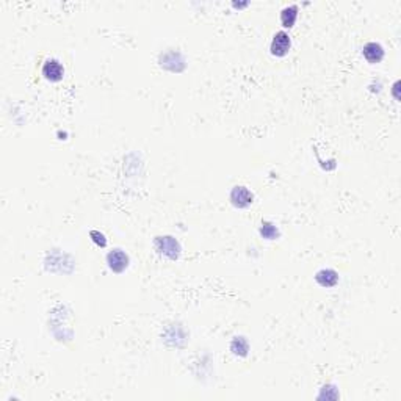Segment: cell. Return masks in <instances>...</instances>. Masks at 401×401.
<instances>
[{"label":"cell","mask_w":401,"mask_h":401,"mask_svg":"<svg viewBox=\"0 0 401 401\" xmlns=\"http://www.w3.org/2000/svg\"><path fill=\"white\" fill-rule=\"evenodd\" d=\"M290 49V38L285 32H278L273 38L271 42V54L278 55V57H284Z\"/></svg>","instance_id":"6da1fadb"},{"label":"cell","mask_w":401,"mask_h":401,"mask_svg":"<svg viewBox=\"0 0 401 401\" xmlns=\"http://www.w3.org/2000/svg\"><path fill=\"white\" fill-rule=\"evenodd\" d=\"M63 66L57 60H47L42 66V75L50 82H58L63 79Z\"/></svg>","instance_id":"7a4b0ae2"},{"label":"cell","mask_w":401,"mask_h":401,"mask_svg":"<svg viewBox=\"0 0 401 401\" xmlns=\"http://www.w3.org/2000/svg\"><path fill=\"white\" fill-rule=\"evenodd\" d=\"M107 262H108V266H110L113 271L121 273V271L125 270V266H127L129 257L125 256L121 249H116V251H113V253H110V254L107 256Z\"/></svg>","instance_id":"3957f363"},{"label":"cell","mask_w":401,"mask_h":401,"mask_svg":"<svg viewBox=\"0 0 401 401\" xmlns=\"http://www.w3.org/2000/svg\"><path fill=\"white\" fill-rule=\"evenodd\" d=\"M231 199L237 207H246L253 203V194H251L244 187H235L231 193Z\"/></svg>","instance_id":"277c9868"},{"label":"cell","mask_w":401,"mask_h":401,"mask_svg":"<svg viewBox=\"0 0 401 401\" xmlns=\"http://www.w3.org/2000/svg\"><path fill=\"white\" fill-rule=\"evenodd\" d=\"M364 55L370 63H380L384 57V50L378 42H368L364 47Z\"/></svg>","instance_id":"5b68a950"},{"label":"cell","mask_w":401,"mask_h":401,"mask_svg":"<svg viewBox=\"0 0 401 401\" xmlns=\"http://www.w3.org/2000/svg\"><path fill=\"white\" fill-rule=\"evenodd\" d=\"M296 16H298V8H296L295 5L284 8L282 13H281V20H282V24H284V27H288V29H290L292 25L295 24V20H296Z\"/></svg>","instance_id":"8992f818"},{"label":"cell","mask_w":401,"mask_h":401,"mask_svg":"<svg viewBox=\"0 0 401 401\" xmlns=\"http://www.w3.org/2000/svg\"><path fill=\"white\" fill-rule=\"evenodd\" d=\"M237 349H241V356H244L246 351H248V343H246L241 337H238V339H235V340L232 342V351L235 353Z\"/></svg>","instance_id":"52a82bcc"},{"label":"cell","mask_w":401,"mask_h":401,"mask_svg":"<svg viewBox=\"0 0 401 401\" xmlns=\"http://www.w3.org/2000/svg\"><path fill=\"white\" fill-rule=\"evenodd\" d=\"M276 234H278V231H276L274 228H271V224H265L262 228V235L266 237V238H273Z\"/></svg>","instance_id":"ba28073f"},{"label":"cell","mask_w":401,"mask_h":401,"mask_svg":"<svg viewBox=\"0 0 401 401\" xmlns=\"http://www.w3.org/2000/svg\"><path fill=\"white\" fill-rule=\"evenodd\" d=\"M91 237H93V240H94L97 244H100V246H105V243H107V241H105V237H104L102 234H99L97 231H93V232H91Z\"/></svg>","instance_id":"9c48e42d"}]
</instances>
